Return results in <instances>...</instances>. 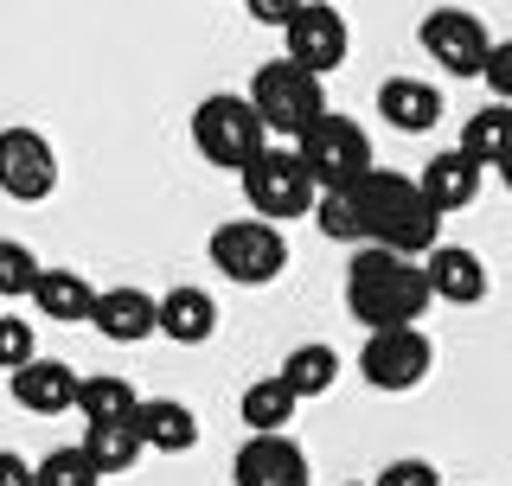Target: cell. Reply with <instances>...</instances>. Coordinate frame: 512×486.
<instances>
[{
	"label": "cell",
	"mask_w": 512,
	"mask_h": 486,
	"mask_svg": "<svg viewBox=\"0 0 512 486\" xmlns=\"http://www.w3.org/2000/svg\"><path fill=\"white\" fill-rule=\"evenodd\" d=\"M84 448L96 455L103 474H128V467L148 455V442H141L135 423H84Z\"/></svg>",
	"instance_id": "cell-25"
},
{
	"label": "cell",
	"mask_w": 512,
	"mask_h": 486,
	"mask_svg": "<svg viewBox=\"0 0 512 486\" xmlns=\"http://www.w3.org/2000/svg\"><path fill=\"white\" fill-rule=\"evenodd\" d=\"M436 371V346H429L423 327H378L359 352V378L372 391H416V384Z\"/></svg>",
	"instance_id": "cell-8"
},
{
	"label": "cell",
	"mask_w": 512,
	"mask_h": 486,
	"mask_svg": "<svg viewBox=\"0 0 512 486\" xmlns=\"http://www.w3.org/2000/svg\"><path fill=\"white\" fill-rule=\"evenodd\" d=\"M378 116L397 128V135H429L442 122V90L423 84V77H384L378 84Z\"/></svg>",
	"instance_id": "cell-16"
},
{
	"label": "cell",
	"mask_w": 512,
	"mask_h": 486,
	"mask_svg": "<svg viewBox=\"0 0 512 486\" xmlns=\"http://www.w3.org/2000/svg\"><path fill=\"white\" fill-rule=\"evenodd\" d=\"M237 410H244V423H250V435H276V429H288L295 423V410H301V391L295 384L282 378H256L250 391H244V403H237Z\"/></svg>",
	"instance_id": "cell-21"
},
{
	"label": "cell",
	"mask_w": 512,
	"mask_h": 486,
	"mask_svg": "<svg viewBox=\"0 0 512 486\" xmlns=\"http://www.w3.org/2000/svg\"><path fill=\"white\" fill-rule=\"evenodd\" d=\"M192 148L212 160V167L244 173L250 160L269 148V122H263V109H256L250 96L218 90V96H205V103L192 109Z\"/></svg>",
	"instance_id": "cell-3"
},
{
	"label": "cell",
	"mask_w": 512,
	"mask_h": 486,
	"mask_svg": "<svg viewBox=\"0 0 512 486\" xmlns=\"http://www.w3.org/2000/svg\"><path fill=\"white\" fill-rule=\"evenodd\" d=\"M487 90H493V103H512V39H500L493 45V58H487Z\"/></svg>",
	"instance_id": "cell-30"
},
{
	"label": "cell",
	"mask_w": 512,
	"mask_h": 486,
	"mask_svg": "<svg viewBox=\"0 0 512 486\" xmlns=\"http://www.w3.org/2000/svg\"><path fill=\"white\" fill-rule=\"evenodd\" d=\"M282 378L295 384L301 397H327L333 384H340V352H333L327 339H308V346H295L282 359Z\"/></svg>",
	"instance_id": "cell-23"
},
{
	"label": "cell",
	"mask_w": 512,
	"mask_h": 486,
	"mask_svg": "<svg viewBox=\"0 0 512 486\" xmlns=\"http://www.w3.org/2000/svg\"><path fill=\"white\" fill-rule=\"evenodd\" d=\"M39 275H45V263L26 250L20 237H0V301H32Z\"/></svg>",
	"instance_id": "cell-26"
},
{
	"label": "cell",
	"mask_w": 512,
	"mask_h": 486,
	"mask_svg": "<svg viewBox=\"0 0 512 486\" xmlns=\"http://www.w3.org/2000/svg\"><path fill=\"white\" fill-rule=\"evenodd\" d=\"M250 103L263 109L269 135H301L314 116H327V84H320V71H308V64H295V58L282 52V58L256 64Z\"/></svg>",
	"instance_id": "cell-4"
},
{
	"label": "cell",
	"mask_w": 512,
	"mask_h": 486,
	"mask_svg": "<svg viewBox=\"0 0 512 486\" xmlns=\"http://www.w3.org/2000/svg\"><path fill=\"white\" fill-rule=\"evenodd\" d=\"M423 52L442 64L448 77H480L487 71V58H493V32H487V20L480 13H468V7H436V13H423Z\"/></svg>",
	"instance_id": "cell-9"
},
{
	"label": "cell",
	"mask_w": 512,
	"mask_h": 486,
	"mask_svg": "<svg viewBox=\"0 0 512 486\" xmlns=\"http://www.w3.org/2000/svg\"><path fill=\"white\" fill-rule=\"evenodd\" d=\"M32 307H39L45 320H58V327H84L96 314V288L77 269H45L39 288H32Z\"/></svg>",
	"instance_id": "cell-20"
},
{
	"label": "cell",
	"mask_w": 512,
	"mask_h": 486,
	"mask_svg": "<svg viewBox=\"0 0 512 486\" xmlns=\"http://www.w3.org/2000/svg\"><path fill=\"white\" fill-rule=\"evenodd\" d=\"M135 410H141V397L128 378H116V371H90L84 378V397H77L84 423H135Z\"/></svg>",
	"instance_id": "cell-22"
},
{
	"label": "cell",
	"mask_w": 512,
	"mask_h": 486,
	"mask_svg": "<svg viewBox=\"0 0 512 486\" xmlns=\"http://www.w3.org/2000/svg\"><path fill=\"white\" fill-rule=\"evenodd\" d=\"M372 486H442V474H436L429 461H416V455H410V461H391Z\"/></svg>",
	"instance_id": "cell-29"
},
{
	"label": "cell",
	"mask_w": 512,
	"mask_h": 486,
	"mask_svg": "<svg viewBox=\"0 0 512 486\" xmlns=\"http://www.w3.org/2000/svg\"><path fill=\"white\" fill-rule=\"evenodd\" d=\"M237 486H308V455L276 429V435H250L231 461Z\"/></svg>",
	"instance_id": "cell-12"
},
{
	"label": "cell",
	"mask_w": 512,
	"mask_h": 486,
	"mask_svg": "<svg viewBox=\"0 0 512 486\" xmlns=\"http://www.w3.org/2000/svg\"><path fill=\"white\" fill-rule=\"evenodd\" d=\"M0 486H39V467L26 455H13V448H0Z\"/></svg>",
	"instance_id": "cell-32"
},
{
	"label": "cell",
	"mask_w": 512,
	"mask_h": 486,
	"mask_svg": "<svg viewBox=\"0 0 512 486\" xmlns=\"http://www.w3.org/2000/svg\"><path fill=\"white\" fill-rule=\"evenodd\" d=\"M301 7H308V0H244V13H250V20H256V26H276V32H282L288 20H295Z\"/></svg>",
	"instance_id": "cell-31"
},
{
	"label": "cell",
	"mask_w": 512,
	"mask_h": 486,
	"mask_svg": "<svg viewBox=\"0 0 512 486\" xmlns=\"http://www.w3.org/2000/svg\"><path fill=\"white\" fill-rule=\"evenodd\" d=\"M352 486H359V480H352Z\"/></svg>",
	"instance_id": "cell-34"
},
{
	"label": "cell",
	"mask_w": 512,
	"mask_h": 486,
	"mask_svg": "<svg viewBox=\"0 0 512 486\" xmlns=\"http://www.w3.org/2000/svg\"><path fill=\"white\" fill-rule=\"evenodd\" d=\"M212 269L237 288H269L288 269V237L276 231V218H231L212 231Z\"/></svg>",
	"instance_id": "cell-6"
},
{
	"label": "cell",
	"mask_w": 512,
	"mask_h": 486,
	"mask_svg": "<svg viewBox=\"0 0 512 486\" xmlns=\"http://www.w3.org/2000/svg\"><path fill=\"white\" fill-rule=\"evenodd\" d=\"M90 327L103 339H116V346H141V339L160 333V301L148 295V288H103Z\"/></svg>",
	"instance_id": "cell-14"
},
{
	"label": "cell",
	"mask_w": 512,
	"mask_h": 486,
	"mask_svg": "<svg viewBox=\"0 0 512 486\" xmlns=\"http://www.w3.org/2000/svg\"><path fill=\"white\" fill-rule=\"evenodd\" d=\"M237 180H244V199L256 218H308L320 205V180L308 173V160L288 148H263Z\"/></svg>",
	"instance_id": "cell-7"
},
{
	"label": "cell",
	"mask_w": 512,
	"mask_h": 486,
	"mask_svg": "<svg viewBox=\"0 0 512 486\" xmlns=\"http://www.w3.org/2000/svg\"><path fill=\"white\" fill-rule=\"evenodd\" d=\"M135 429L154 455H186V448H199V416H192L180 397H141Z\"/></svg>",
	"instance_id": "cell-18"
},
{
	"label": "cell",
	"mask_w": 512,
	"mask_h": 486,
	"mask_svg": "<svg viewBox=\"0 0 512 486\" xmlns=\"http://www.w3.org/2000/svg\"><path fill=\"white\" fill-rule=\"evenodd\" d=\"M77 397H84V371H71L64 359H32L13 371V403L26 416H64L77 410Z\"/></svg>",
	"instance_id": "cell-13"
},
{
	"label": "cell",
	"mask_w": 512,
	"mask_h": 486,
	"mask_svg": "<svg viewBox=\"0 0 512 486\" xmlns=\"http://www.w3.org/2000/svg\"><path fill=\"white\" fill-rule=\"evenodd\" d=\"M103 480L109 474L96 467V455L84 442H77V448H52V455L39 461V486H103Z\"/></svg>",
	"instance_id": "cell-27"
},
{
	"label": "cell",
	"mask_w": 512,
	"mask_h": 486,
	"mask_svg": "<svg viewBox=\"0 0 512 486\" xmlns=\"http://www.w3.org/2000/svg\"><path fill=\"white\" fill-rule=\"evenodd\" d=\"M0 192L20 205H39L58 192V154L39 128H0Z\"/></svg>",
	"instance_id": "cell-10"
},
{
	"label": "cell",
	"mask_w": 512,
	"mask_h": 486,
	"mask_svg": "<svg viewBox=\"0 0 512 486\" xmlns=\"http://www.w3.org/2000/svg\"><path fill=\"white\" fill-rule=\"evenodd\" d=\"M461 148H468L474 160H487V167H500V160L512 154V103L474 109V116L461 122Z\"/></svg>",
	"instance_id": "cell-24"
},
{
	"label": "cell",
	"mask_w": 512,
	"mask_h": 486,
	"mask_svg": "<svg viewBox=\"0 0 512 486\" xmlns=\"http://www.w3.org/2000/svg\"><path fill=\"white\" fill-rule=\"evenodd\" d=\"M160 333H167L173 346H205V339L218 333V301L192 282L167 288V295H160Z\"/></svg>",
	"instance_id": "cell-19"
},
{
	"label": "cell",
	"mask_w": 512,
	"mask_h": 486,
	"mask_svg": "<svg viewBox=\"0 0 512 486\" xmlns=\"http://www.w3.org/2000/svg\"><path fill=\"white\" fill-rule=\"evenodd\" d=\"M500 173H506V186H512V154H506V160H500Z\"/></svg>",
	"instance_id": "cell-33"
},
{
	"label": "cell",
	"mask_w": 512,
	"mask_h": 486,
	"mask_svg": "<svg viewBox=\"0 0 512 486\" xmlns=\"http://www.w3.org/2000/svg\"><path fill=\"white\" fill-rule=\"evenodd\" d=\"M39 359V339H32V320H20V314H0V371H20V365H32Z\"/></svg>",
	"instance_id": "cell-28"
},
{
	"label": "cell",
	"mask_w": 512,
	"mask_h": 486,
	"mask_svg": "<svg viewBox=\"0 0 512 486\" xmlns=\"http://www.w3.org/2000/svg\"><path fill=\"white\" fill-rule=\"evenodd\" d=\"M282 52L295 64H308V71H340L346 52H352V26L340 7H327V0H308V7L295 13V20L282 26Z\"/></svg>",
	"instance_id": "cell-11"
},
{
	"label": "cell",
	"mask_w": 512,
	"mask_h": 486,
	"mask_svg": "<svg viewBox=\"0 0 512 486\" xmlns=\"http://www.w3.org/2000/svg\"><path fill=\"white\" fill-rule=\"evenodd\" d=\"M295 154L308 160V173L320 180V192L333 186H352L359 173H372V135H365L352 116H340V109H327V116H314L308 128L295 135Z\"/></svg>",
	"instance_id": "cell-5"
},
{
	"label": "cell",
	"mask_w": 512,
	"mask_h": 486,
	"mask_svg": "<svg viewBox=\"0 0 512 486\" xmlns=\"http://www.w3.org/2000/svg\"><path fill=\"white\" fill-rule=\"evenodd\" d=\"M423 269H429L436 301H448V307H480L487 301V263H480L474 250H461V243H436V250L423 256Z\"/></svg>",
	"instance_id": "cell-15"
},
{
	"label": "cell",
	"mask_w": 512,
	"mask_h": 486,
	"mask_svg": "<svg viewBox=\"0 0 512 486\" xmlns=\"http://www.w3.org/2000/svg\"><path fill=\"white\" fill-rule=\"evenodd\" d=\"M480 173H487V160H474L455 141V148H442L423 173H416V180H423V192L442 205V212H468V205L480 199Z\"/></svg>",
	"instance_id": "cell-17"
},
{
	"label": "cell",
	"mask_w": 512,
	"mask_h": 486,
	"mask_svg": "<svg viewBox=\"0 0 512 486\" xmlns=\"http://www.w3.org/2000/svg\"><path fill=\"white\" fill-rule=\"evenodd\" d=\"M436 288H429L423 256L384 250V243H359L346 263V314L359 320L365 333L378 327H416L429 314Z\"/></svg>",
	"instance_id": "cell-2"
},
{
	"label": "cell",
	"mask_w": 512,
	"mask_h": 486,
	"mask_svg": "<svg viewBox=\"0 0 512 486\" xmlns=\"http://www.w3.org/2000/svg\"><path fill=\"white\" fill-rule=\"evenodd\" d=\"M320 231L333 243H384V250H404V256H429L442 243V205L423 192V180H404V173H359L352 186L320 192L314 205Z\"/></svg>",
	"instance_id": "cell-1"
}]
</instances>
